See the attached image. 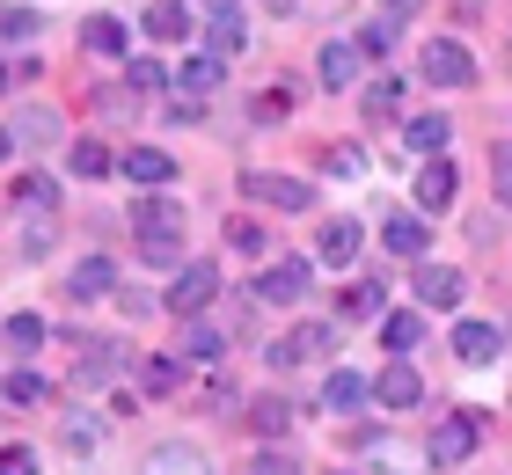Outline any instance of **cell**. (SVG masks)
<instances>
[{
	"instance_id": "cell-19",
	"label": "cell",
	"mask_w": 512,
	"mask_h": 475,
	"mask_svg": "<svg viewBox=\"0 0 512 475\" xmlns=\"http://www.w3.org/2000/svg\"><path fill=\"white\" fill-rule=\"evenodd\" d=\"M176 351H183V366H213V359H220V329L191 315V329H183V344H176Z\"/></svg>"
},
{
	"instance_id": "cell-35",
	"label": "cell",
	"mask_w": 512,
	"mask_h": 475,
	"mask_svg": "<svg viewBox=\"0 0 512 475\" xmlns=\"http://www.w3.org/2000/svg\"><path fill=\"white\" fill-rule=\"evenodd\" d=\"M388 44H395L388 22H366V30H359V59H388Z\"/></svg>"
},
{
	"instance_id": "cell-36",
	"label": "cell",
	"mask_w": 512,
	"mask_h": 475,
	"mask_svg": "<svg viewBox=\"0 0 512 475\" xmlns=\"http://www.w3.org/2000/svg\"><path fill=\"white\" fill-rule=\"evenodd\" d=\"M0 30L8 37H37V8H0Z\"/></svg>"
},
{
	"instance_id": "cell-38",
	"label": "cell",
	"mask_w": 512,
	"mask_h": 475,
	"mask_svg": "<svg viewBox=\"0 0 512 475\" xmlns=\"http://www.w3.org/2000/svg\"><path fill=\"white\" fill-rule=\"evenodd\" d=\"M227 242H235L242 256H256V249H264V227H256V220H235V227H227Z\"/></svg>"
},
{
	"instance_id": "cell-37",
	"label": "cell",
	"mask_w": 512,
	"mask_h": 475,
	"mask_svg": "<svg viewBox=\"0 0 512 475\" xmlns=\"http://www.w3.org/2000/svg\"><path fill=\"white\" fill-rule=\"evenodd\" d=\"M0 475H37V454L30 446H0Z\"/></svg>"
},
{
	"instance_id": "cell-33",
	"label": "cell",
	"mask_w": 512,
	"mask_h": 475,
	"mask_svg": "<svg viewBox=\"0 0 512 475\" xmlns=\"http://www.w3.org/2000/svg\"><path fill=\"white\" fill-rule=\"evenodd\" d=\"M395 110H403V88H395V81L381 74L374 88H366V117H395Z\"/></svg>"
},
{
	"instance_id": "cell-44",
	"label": "cell",
	"mask_w": 512,
	"mask_h": 475,
	"mask_svg": "<svg viewBox=\"0 0 512 475\" xmlns=\"http://www.w3.org/2000/svg\"><path fill=\"white\" fill-rule=\"evenodd\" d=\"M139 256H147V264H183V249H176V242H147Z\"/></svg>"
},
{
	"instance_id": "cell-24",
	"label": "cell",
	"mask_w": 512,
	"mask_h": 475,
	"mask_svg": "<svg viewBox=\"0 0 512 475\" xmlns=\"http://www.w3.org/2000/svg\"><path fill=\"white\" fill-rule=\"evenodd\" d=\"M242 37H249V22H242V8L227 0V8H213V52L227 59V52H242Z\"/></svg>"
},
{
	"instance_id": "cell-8",
	"label": "cell",
	"mask_w": 512,
	"mask_h": 475,
	"mask_svg": "<svg viewBox=\"0 0 512 475\" xmlns=\"http://www.w3.org/2000/svg\"><path fill=\"white\" fill-rule=\"evenodd\" d=\"M417 307H461V293H469V285H461V271L454 264H417Z\"/></svg>"
},
{
	"instance_id": "cell-39",
	"label": "cell",
	"mask_w": 512,
	"mask_h": 475,
	"mask_svg": "<svg viewBox=\"0 0 512 475\" xmlns=\"http://www.w3.org/2000/svg\"><path fill=\"white\" fill-rule=\"evenodd\" d=\"M125 81L147 95V88H161V66H154V59H132V66H125Z\"/></svg>"
},
{
	"instance_id": "cell-46",
	"label": "cell",
	"mask_w": 512,
	"mask_h": 475,
	"mask_svg": "<svg viewBox=\"0 0 512 475\" xmlns=\"http://www.w3.org/2000/svg\"><path fill=\"white\" fill-rule=\"evenodd\" d=\"M264 8H271V15H293V0H264Z\"/></svg>"
},
{
	"instance_id": "cell-34",
	"label": "cell",
	"mask_w": 512,
	"mask_h": 475,
	"mask_svg": "<svg viewBox=\"0 0 512 475\" xmlns=\"http://www.w3.org/2000/svg\"><path fill=\"white\" fill-rule=\"evenodd\" d=\"M15 205H37V212H52V183H44V176H15Z\"/></svg>"
},
{
	"instance_id": "cell-3",
	"label": "cell",
	"mask_w": 512,
	"mask_h": 475,
	"mask_svg": "<svg viewBox=\"0 0 512 475\" xmlns=\"http://www.w3.org/2000/svg\"><path fill=\"white\" fill-rule=\"evenodd\" d=\"M213 293H220V271L213 264H183L176 271V285H169V315H205V307H213Z\"/></svg>"
},
{
	"instance_id": "cell-40",
	"label": "cell",
	"mask_w": 512,
	"mask_h": 475,
	"mask_svg": "<svg viewBox=\"0 0 512 475\" xmlns=\"http://www.w3.org/2000/svg\"><path fill=\"white\" fill-rule=\"evenodd\" d=\"M381 307V285H359V293H344V315H374Z\"/></svg>"
},
{
	"instance_id": "cell-15",
	"label": "cell",
	"mask_w": 512,
	"mask_h": 475,
	"mask_svg": "<svg viewBox=\"0 0 512 475\" xmlns=\"http://www.w3.org/2000/svg\"><path fill=\"white\" fill-rule=\"evenodd\" d=\"M125 176H132L139 190H161V183L176 176V161L161 154V147H132V154H125Z\"/></svg>"
},
{
	"instance_id": "cell-17",
	"label": "cell",
	"mask_w": 512,
	"mask_h": 475,
	"mask_svg": "<svg viewBox=\"0 0 512 475\" xmlns=\"http://www.w3.org/2000/svg\"><path fill=\"white\" fill-rule=\"evenodd\" d=\"M381 242H388L395 256H425V242H432V227L417 220V212H395V220L381 227Z\"/></svg>"
},
{
	"instance_id": "cell-43",
	"label": "cell",
	"mask_w": 512,
	"mask_h": 475,
	"mask_svg": "<svg viewBox=\"0 0 512 475\" xmlns=\"http://www.w3.org/2000/svg\"><path fill=\"white\" fill-rule=\"evenodd\" d=\"M22 117H30V125H22L30 139H52V132H59V117H52V110H22Z\"/></svg>"
},
{
	"instance_id": "cell-32",
	"label": "cell",
	"mask_w": 512,
	"mask_h": 475,
	"mask_svg": "<svg viewBox=\"0 0 512 475\" xmlns=\"http://www.w3.org/2000/svg\"><path fill=\"white\" fill-rule=\"evenodd\" d=\"M491 190H498V205H512V139L491 147Z\"/></svg>"
},
{
	"instance_id": "cell-13",
	"label": "cell",
	"mask_w": 512,
	"mask_h": 475,
	"mask_svg": "<svg viewBox=\"0 0 512 475\" xmlns=\"http://www.w3.org/2000/svg\"><path fill=\"white\" fill-rule=\"evenodd\" d=\"M352 256H359V220H322L315 264H352Z\"/></svg>"
},
{
	"instance_id": "cell-30",
	"label": "cell",
	"mask_w": 512,
	"mask_h": 475,
	"mask_svg": "<svg viewBox=\"0 0 512 475\" xmlns=\"http://www.w3.org/2000/svg\"><path fill=\"white\" fill-rule=\"evenodd\" d=\"M66 161H74V176H81V183L110 169V154H103V139H74V154H66Z\"/></svg>"
},
{
	"instance_id": "cell-10",
	"label": "cell",
	"mask_w": 512,
	"mask_h": 475,
	"mask_svg": "<svg viewBox=\"0 0 512 475\" xmlns=\"http://www.w3.org/2000/svg\"><path fill=\"white\" fill-rule=\"evenodd\" d=\"M132 227L147 234V242H176V234H183V205H176V198H139Z\"/></svg>"
},
{
	"instance_id": "cell-48",
	"label": "cell",
	"mask_w": 512,
	"mask_h": 475,
	"mask_svg": "<svg viewBox=\"0 0 512 475\" xmlns=\"http://www.w3.org/2000/svg\"><path fill=\"white\" fill-rule=\"evenodd\" d=\"M198 8H227V0H198Z\"/></svg>"
},
{
	"instance_id": "cell-41",
	"label": "cell",
	"mask_w": 512,
	"mask_h": 475,
	"mask_svg": "<svg viewBox=\"0 0 512 475\" xmlns=\"http://www.w3.org/2000/svg\"><path fill=\"white\" fill-rule=\"evenodd\" d=\"M249 475H300V461H286V454H256Z\"/></svg>"
},
{
	"instance_id": "cell-47",
	"label": "cell",
	"mask_w": 512,
	"mask_h": 475,
	"mask_svg": "<svg viewBox=\"0 0 512 475\" xmlns=\"http://www.w3.org/2000/svg\"><path fill=\"white\" fill-rule=\"evenodd\" d=\"M8 154H15V139H8V132H0V161H8Z\"/></svg>"
},
{
	"instance_id": "cell-25",
	"label": "cell",
	"mask_w": 512,
	"mask_h": 475,
	"mask_svg": "<svg viewBox=\"0 0 512 475\" xmlns=\"http://www.w3.org/2000/svg\"><path fill=\"white\" fill-rule=\"evenodd\" d=\"M447 132H454V117H439V110L432 117H410V147L417 154H439V147H447Z\"/></svg>"
},
{
	"instance_id": "cell-7",
	"label": "cell",
	"mask_w": 512,
	"mask_h": 475,
	"mask_svg": "<svg viewBox=\"0 0 512 475\" xmlns=\"http://www.w3.org/2000/svg\"><path fill=\"white\" fill-rule=\"evenodd\" d=\"M337 351V329L330 322H308V329H293L286 344H271V366H300V359H330Z\"/></svg>"
},
{
	"instance_id": "cell-28",
	"label": "cell",
	"mask_w": 512,
	"mask_h": 475,
	"mask_svg": "<svg viewBox=\"0 0 512 475\" xmlns=\"http://www.w3.org/2000/svg\"><path fill=\"white\" fill-rule=\"evenodd\" d=\"M176 380H183V359H139V388L147 395H169Z\"/></svg>"
},
{
	"instance_id": "cell-31",
	"label": "cell",
	"mask_w": 512,
	"mask_h": 475,
	"mask_svg": "<svg viewBox=\"0 0 512 475\" xmlns=\"http://www.w3.org/2000/svg\"><path fill=\"white\" fill-rule=\"evenodd\" d=\"M37 344H44V322H37V315H8V351H22V359H30Z\"/></svg>"
},
{
	"instance_id": "cell-22",
	"label": "cell",
	"mask_w": 512,
	"mask_h": 475,
	"mask_svg": "<svg viewBox=\"0 0 512 475\" xmlns=\"http://www.w3.org/2000/svg\"><path fill=\"white\" fill-rule=\"evenodd\" d=\"M366 395H374V388H366L359 373H330V380H322V410H359Z\"/></svg>"
},
{
	"instance_id": "cell-27",
	"label": "cell",
	"mask_w": 512,
	"mask_h": 475,
	"mask_svg": "<svg viewBox=\"0 0 512 475\" xmlns=\"http://www.w3.org/2000/svg\"><path fill=\"white\" fill-rule=\"evenodd\" d=\"M381 337H388V351H417L425 344V315H388Z\"/></svg>"
},
{
	"instance_id": "cell-21",
	"label": "cell",
	"mask_w": 512,
	"mask_h": 475,
	"mask_svg": "<svg viewBox=\"0 0 512 475\" xmlns=\"http://www.w3.org/2000/svg\"><path fill=\"white\" fill-rule=\"evenodd\" d=\"M81 44H88V52H103V59H118V52H125V22L88 15V22H81Z\"/></svg>"
},
{
	"instance_id": "cell-20",
	"label": "cell",
	"mask_w": 512,
	"mask_h": 475,
	"mask_svg": "<svg viewBox=\"0 0 512 475\" xmlns=\"http://www.w3.org/2000/svg\"><path fill=\"white\" fill-rule=\"evenodd\" d=\"M176 81H183V88H191L198 103H205V95L220 88V52H198V59H183V66H176Z\"/></svg>"
},
{
	"instance_id": "cell-26",
	"label": "cell",
	"mask_w": 512,
	"mask_h": 475,
	"mask_svg": "<svg viewBox=\"0 0 512 475\" xmlns=\"http://www.w3.org/2000/svg\"><path fill=\"white\" fill-rule=\"evenodd\" d=\"M0 395H8L15 410H30V402H44V373H30V366H15L8 380H0Z\"/></svg>"
},
{
	"instance_id": "cell-5",
	"label": "cell",
	"mask_w": 512,
	"mask_h": 475,
	"mask_svg": "<svg viewBox=\"0 0 512 475\" xmlns=\"http://www.w3.org/2000/svg\"><path fill=\"white\" fill-rule=\"evenodd\" d=\"M425 81H432V88H469V81H476V59L461 52L454 37H432V44H425Z\"/></svg>"
},
{
	"instance_id": "cell-14",
	"label": "cell",
	"mask_w": 512,
	"mask_h": 475,
	"mask_svg": "<svg viewBox=\"0 0 512 475\" xmlns=\"http://www.w3.org/2000/svg\"><path fill=\"white\" fill-rule=\"evenodd\" d=\"M139 475H205V454H198V446H183V439H169V446H154V454H147Z\"/></svg>"
},
{
	"instance_id": "cell-6",
	"label": "cell",
	"mask_w": 512,
	"mask_h": 475,
	"mask_svg": "<svg viewBox=\"0 0 512 475\" xmlns=\"http://www.w3.org/2000/svg\"><path fill=\"white\" fill-rule=\"evenodd\" d=\"M308 285H315V264H271L264 278L249 285V300H271V307H293V300H308Z\"/></svg>"
},
{
	"instance_id": "cell-42",
	"label": "cell",
	"mask_w": 512,
	"mask_h": 475,
	"mask_svg": "<svg viewBox=\"0 0 512 475\" xmlns=\"http://www.w3.org/2000/svg\"><path fill=\"white\" fill-rule=\"evenodd\" d=\"M66 446H74V454H88V446H96V424H81V417H66Z\"/></svg>"
},
{
	"instance_id": "cell-45",
	"label": "cell",
	"mask_w": 512,
	"mask_h": 475,
	"mask_svg": "<svg viewBox=\"0 0 512 475\" xmlns=\"http://www.w3.org/2000/svg\"><path fill=\"white\" fill-rule=\"evenodd\" d=\"M410 8H417V0H388V15H395V22H403V15H410Z\"/></svg>"
},
{
	"instance_id": "cell-12",
	"label": "cell",
	"mask_w": 512,
	"mask_h": 475,
	"mask_svg": "<svg viewBox=\"0 0 512 475\" xmlns=\"http://www.w3.org/2000/svg\"><path fill=\"white\" fill-rule=\"evenodd\" d=\"M498 351H505V337H498L491 322H461V329H454V359H461V366H491Z\"/></svg>"
},
{
	"instance_id": "cell-4",
	"label": "cell",
	"mask_w": 512,
	"mask_h": 475,
	"mask_svg": "<svg viewBox=\"0 0 512 475\" xmlns=\"http://www.w3.org/2000/svg\"><path fill=\"white\" fill-rule=\"evenodd\" d=\"M366 388H374V402H381V410H417V402H425V380H417V366H410V359L381 366L374 380H366Z\"/></svg>"
},
{
	"instance_id": "cell-18",
	"label": "cell",
	"mask_w": 512,
	"mask_h": 475,
	"mask_svg": "<svg viewBox=\"0 0 512 475\" xmlns=\"http://www.w3.org/2000/svg\"><path fill=\"white\" fill-rule=\"evenodd\" d=\"M147 37L183 44V37H191V8H183V0H154V8H147Z\"/></svg>"
},
{
	"instance_id": "cell-1",
	"label": "cell",
	"mask_w": 512,
	"mask_h": 475,
	"mask_svg": "<svg viewBox=\"0 0 512 475\" xmlns=\"http://www.w3.org/2000/svg\"><path fill=\"white\" fill-rule=\"evenodd\" d=\"M476 432H483V417H476V410L439 417V424H432V439H425V461H432V468H461V461L476 454Z\"/></svg>"
},
{
	"instance_id": "cell-23",
	"label": "cell",
	"mask_w": 512,
	"mask_h": 475,
	"mask_svg": "<svg viewBox=\"0 0 512 475\" xmlns=\"http://www.w3.org/2000/svg\"><path fill=\"white\" fill-rule=\"evenodd\" d=\"M249 417H256V432H264V439H286V432H293V402H286V395H256Z\"/></svg>"
},
{
	"instance_id": "cell-16",
	"label": "cell",
	"mask_w": 512,
	"mask_h": 475,
	"mask_svg": "<svg viewBox=\"0 0 512 475\" xmlns=\"http://www.w3.org/2000/svg\"><path fill=\"white\" fill-rule=\"evenodd\" d=\"M352 74H359V44H322L315 52V81L322 88H344Z\"/></svg>"
},
{
	"instance_id": "cell-2",
	"label": "cell",
	"mask_w": 512,
	"mask_h": 475,
	"mask_svg": "<svg viewBox=\"0 0 512 475\" xmlns=\"http://www.w3.org/2000/svg\"><path fill=\"white\" fill-rule=\"evenodd\" d=\"M242 190H249L256 205H271V212H308V205H315V183H300V176H286V169H249Z\"/></svg>"
},
{
	"instance_id": "cell-9",
	"label": "cell",
	"mask_w": 512,
	"mask_h": 475,
	"mask_svg": "<svg viewBox=\"0 0 512 475\" xmlns=\"http://www.w3.org/2000/svg\"><path fill=\"white\" fill-rule=\"evenodd\" d=\"M66 293H74L81 307L88 300H110V293H118V264H110V256H81L74 278H66Z\"/></svg>"
},
{
	"instance_id": "cell-29",
	"label": "cell",
	"mask_w": 512,
	"mask_h": 475,
	"mask_svg": "<svg viewBox=\"0 0 512 475\" xmlns=\"http://www.w3.org/2000/svg\"><path fill=\"white\" fill-rule=\"evenodd\" d=\"M322 176L359 183V176H366V154H359V147H330V154H322Z\"/></svg>"
},
{
	"instance_id": "cell-11",
	"label": "cell",
	"mask_w": 512,
	"mask_h": 475,
	"mask_svg": "<svg viewBox=\"0 0 512 475\" xmlns=\"http://www.w3.org/2000/svg\"><path fill=\"white\" fill-rule=\"evenodd\" d=\"M454 183H461V169H454L447 154H432L425 176H417V205H425V212H447V205H454Z\"/></svg>"
}]
</instances>
